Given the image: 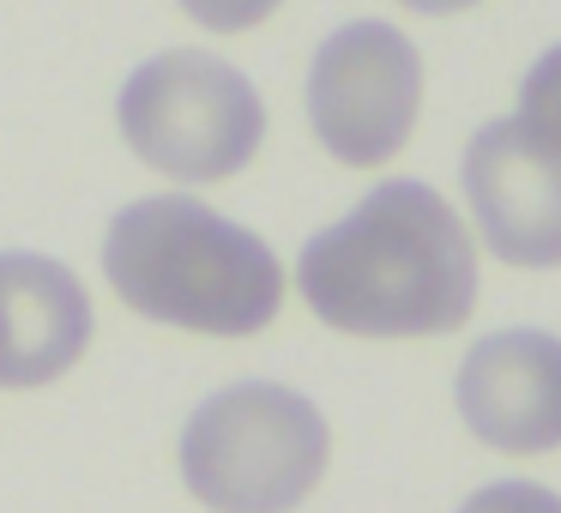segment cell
Here are the masks:
<instances>
[{
  "label": "cell",
  "mask_w": 561,
  "mask_h": 513,
  "mask_svg": "<svg viewBox=\"0 0 561 513\" xmlns=\"http://www.w3.org/2000/svg\"><path fill=\"white\" fill-rule=\"evenodd\" d=\"M296 290L351 339H440L477 308V242L428 182H380L302 248Z\"/></svg>",
  "instance_id": "1"
},
{
  "label": "cell",
  "mask_w": 561,
  "mask_h": 513,
  "mask_svg": "<svg viewBox=\"0 0 561 513\" xmlns=\"http://www.w3.org/2000/svg\"><path fill=\"white\" fill-rule=\"evenodd\" d=\"M399 7H411L423 19H453V13H471L477 0H399Z\"/></svg>",
  "instance_id": "12"
},
{
  "label": "cell",
  "mask_w": 561,
  "mask_h": 513,
  "mask_svg": "<svg viewBox=\"0 0 561 513\" xmlns=\"http://www.w3.org/2000/svg\"><path fill=\"white\" fill-rule=\"evenodd\" d=\"M122 139L170 182H230L266 139V103L230 61L206 49H163L122 86Z\"/></svg>",
  "instance_id": "4"
},
{
  "label": "cell",
  "mask_w": 561,
  "mask_h": 513,
  "mask_svg": "<svg viewBox=\"0 0 561 513\" xmlns=\"http://www.w3.org/2000/svg\"><path fill=\"white\" fill-rule=\"evenodd\" d=\"M465 200L477 236L507 266H561V151L543 146L519 115L483 122L465 146Z\"/></svg>",
  "instance_id": "6"
},
{
  "label": "cell",
  "mask_w": 561,
  "mask_h": 513,
  "mask_svg": "<svg viewBox=\"0 0 561 513\" xmlns=\"http://www.w3.org/2000/svg\"><path fill=\"white\" fill-rule=\"evenodd\" d=\"M91 344V296L61 260L0 254V387L61 380Z\"/></svg>",
  "instance_id": "8"
},
{
  "label": "cell",
  "mask_w": 561,
  "mask_h": 513,
  "mask_svg": "<svg viewBox=\"0 0 561 513\" xmlns=\"http://www.w3.org/2000/svg\"><path fill=\"white\" fill-rule=\"evenodd\" d=\"M459 513H561V495H556V489H543V483H519V477H513V483L477 489Z\"/></svg>",
  "instance_id": "11"
},
{
  "label": "cell",
  "mask_w": 561,
  "mask_h": 513,
  "mask_svg": "<svg viewBox=\"0 0 561 513\" xmlns=\"http://www.w3.org/2000/svg\"><path fill=\"white\" fill-rule=\"evenodd\" d=\"M103 278L134 315L199 339H248L284 308L278 254L187 194H151L115 212Z\"/></svg>",
  "instance_id": "2"
},
{
  "label": "cell",
  "mask_w": 561,
  "mask_h": 513,
  "mask_svg": "<svg viewBox=\"0 0 561 513\" xmlns=\"http://www.w3.org/2000/svg\"><path fill=\"white\" fill-rule=\"evenodd\" d=\"M459 417L495 453L561 447V339L537 327L489 332L465 351L453 380Z\"/></svg>",
  "instance_id": "7"
},
{
  "label": "cell",
  "mask_w": 561,
  "mask_h": 513,
  "mask_svg": "<svg viewBox=\"0 0 561 513\" xmlns=\"http://www.w3.org/2000/svg\"><path fill=\"white\" fill-rule=\"evenodd\" d=\"M332 435L314 399L278 380H236L194 404L182 483L211 513H290L327 477Z\"/></svg>",
  "instance_id": "3"
},
{
  "label": "cell",
  "mask_w": 561,
  "mask_h": 513,
  "mask_svg": "<svg viewBox=\"0 0 561 513\" xmlns=\"http://www.w3.org/2000/svg\"><path fill=\"white\" fill-rule=\"evenodd\" d=\"M278 7H284V0H182V13L194 19V25L218 31V37H236V31L266 25Z\"/></svg>",
  "instance_id": "10"
},
{
  "label": "cell",
  "mask_w": 561,
  "mask_h": 513,
  "mask_svg": "<svg viewBox=\"0 0 561 513\" xmlns=\"http://www.w3.org/2000/svg\"><path fill=\"white\" fill-rule=\"evenodd\" d=\"M423 110V55L380 19L332 31L308 67V127L351 170L399 158Z\"/></svg>",
  "instance_id": "5"
},
{
  "label": "cell",
  "mask_w": 561,
  "mask_h": 513,
  "mask_svg": "<svg viewBox=\"0 0 561 513\" xmlns=\"http://www.w3.org/2000/svg\"><path fill=\"white\" fill-rule=\"evenodd\" d=\"M519 122L531 127L543 146L561 151V43L537 55L531 73H525V86H519Z\"/></svg>",
  "instance_id": "9"
}]
</instances>
